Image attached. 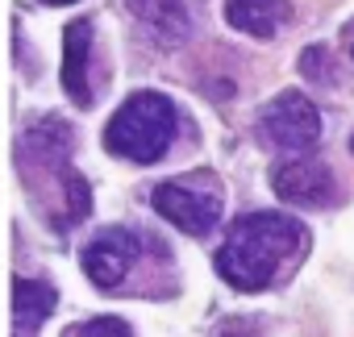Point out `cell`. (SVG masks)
I'll use <instances>...</instances> for the list:
<instances>
[{"instance_id":"9","label":"cell","mask_w":354,"mask_h":337,"mask_svg":"<svg viewBox=\"0 0 354 337\" xmlns=\"http://www.w3.org/2000/svg\"><path fill=\"white\" fill-rule=\"evenodd\" d=\"M292 17L288 0H225V21L250 38H271Z\"/></svg>"},{"instance_id":"13","label":"cell","mask_w":354,"mask_h":337,"mask_svg":"<svg viewBox=\"0 0 354 337\" xmlns=\"http://www.w3.org/2000/svg\"><path fill=\"white\" fill-rule=\"evenodd\" d=\"M333 55H329V46H304L300 50V75L304 79H313V84H329L333 79Z\"/></svg>"},{"instance_id":"1","label":"cell","mask_w":354,"mask_h":337,"mask_svg":"<svg viewBox=\"0 0 354 337\" xmlns=\"http://www.w3.org/2000/svg\"><path fill=\"white\" fill-rule=\"evenodd\" d=\"M308 250V229L288 213L234 217L225 246L217 250V275L238 291H263L275 275Z\"/></svg>"},{"instance_id":"15","label":"cell","mask_w":354,"mask_h":337,"mask_svg":"<svg viewBox=\"0 0 354 337\" xmlns=\"http://www.w3.org/2000/svg\"><path fill=\"white\" fill-rule=\"evenodd\" d=\"M213 337H263V325L254 316H230L213 329Z\"/></svg>"},{"instance_id":"4","label":"cell","mask_w":354,"mask_h":337,"mask_svg":"<svg viewBox=\"0 0 354 337\" xmlns=\"http://www.w3.org/2000/svg\"><path fill=\"white\" fill-rule=\"evenodd\" d=\"M150 200H154L158 217H167L175 229H184L192 238L213 233V225L221 221V196L217 192H201L192 184H158Z\"/></svg>"},{"instance_id":"8","label":"cell","mask_w":354,"mask_h":337,"mask_svg":"<svg viewBox=\"0 0 354 337\" xmlns=\"http://www.w3.org/2000/svg\"><path fill=\"white\" fill-rule=\"evenodd\" d=\"M55 308H59V291L46 279H13V329H17V337L38 333Z\"/></svg>"},{"instance_id":"7","label":"cell","mask_w":354,"mask_h":337,"mask_svg":"<svg viewBox=\"0 0 354 337\" xmlns=\"http://www.w3.org/2000/svg\"><path fill=\"white\" fill-rule=\"evenodd\" d=\"M88 63H92V21L80 17L63 34V92L80 108H92V75H88Z\"/></svg>"},{"instance_id":"5","label":"cell","mask_w":354,"mask_h":337,"mask_svg":"<svg viewBox=\"0 0 354 337\" xmlns=\"http://www.w3.org/2000/svg\"><path fill=\"white\" fill-rule=\"evenodd\" d=\"M138 238L129 233V229H121V225H109V229H100L88 246H84V254H80V262H84V275L96 283V287H117L125 275H129V267H133V258H138Z\"/></svg>"},{"instance_id":"11","label":"cell","mask_w":354,"mask_h":337,"mask_svg":"<svg viewBox=\"0 0 354 337\" xmlns=\"http://www.w3.org/2000/svg\"><path fill=\"white\" fill-rule=\"evenodd\" d=\"M26 146H34V154H38L42 162H63V158L71 154V129H67L63 121L46 117V121H38V125L26 133Z\"/></svg>"},{"instance_id":"10","label":"cell","mask_w":354,"mask_h":337,"mask_svg":"<svg viewBox=\"0 0 354 337\" xmlns=\"http://www.w3.org/2000/svg\"><path fill=\"white\" fill-rule=\"evenodd\" d=\"M138 21H146L158 38L167 42H184L188 38V17H184V0H125Z\"/></svg>"},{"instance_id":"17","label":"cell","mask_w":354,"mask_h":337,"mask_svg":"<svg viewBox=\"0 0 354 337\" xmlns=\"http://www.w3.org/2000/svg\"><path fill=\"white\" fill-rule=\"evenodd\" d=\"M350 154H354V137H350Z\"/></svg>"},{"instance_id":"16","label":"cell","mask_w":354,"mask_h":337,"mask_svg":"<svg viewBox=\"0 0 354 337\" xmlns=\"http://www.w3.org/2000/svg\"><path fill=\"white\" fill-rule=\"evenodd\" d=\"M42 5H75V0H42Z\"/></svg>"},{"instance_id":"14","label":"cell","mask_w":354,"mask_h":337,"mask_svg":"<svg viewBox=\"0 0 354 337\" xmlns=\"http://www.w3.org/2000/svg\"><path fill=\"white\" fill-rule=\"evenodd\" d=\"M63 337H133V329L121 316H92V320L71 325Z\"/></svg>"},{"instance_id":"12","label":"cell","mask_w":354,"mask_h":337,"mask_svg":"<svg viewBox=\"0 0 354 337\" xmlns=\"http://www.w3.org/2000/svg\"><path fill=\"white\" fill-rule=\"evenodd\" d=\"M63 192H67V225H75V221H84L88 213H92V188H88V180L80 175V171H63Z\"/></svg>"},{"instance_id":"3","label":"cell","mask_w":354,"mask_h":337,"mask_svg":"<svg viewBox=\"0 0 354 337\" xmlns=\"http://www.w3.org/2000/svg\"><path fill=\"white\" fill-rule=\"evenodd\" d=\"M259 133H263L271 146H279V150H313L317 137H321V113L313 108L308 96H300V92H279V96L267 104V113H263V121H259Z\"/></svg>"},{"instance_id":"2","label":"cell","mask_w":354,"mask_h":337,"mask_svg":"<svg viewBox=\"0 0 354 337\" xmlns=\"http://www.w3.org/2000/svg\"><path fill=\"white\" fill-rule=\"evenodd\" d=\"M175 129H180V113L162 92H133L104 125V146L117 158L150 166L171 150Z\"/></svg>"},{"instance_id":"6","label":"cell","mask_w":354,"mask_h":337,"mask_svg":"<svg viewBox=\"0 0 354 337\" xmlns=\"http://www.w3.org/2000/svg\"><path fill=\"white\" fill-rule=\"evenodd\" d=\"M271 192L283 204H300V209H325L333 200V175L329 166L317 158H288L271 171Z\"/></svg>"}]
</instances>
